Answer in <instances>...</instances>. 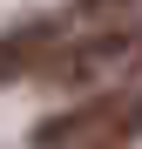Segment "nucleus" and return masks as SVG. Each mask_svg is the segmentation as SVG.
<instances>
[{
  "mask_svg": "<svg viewBox=\"0 0 142 149\" xmlns=\"http://www.w3.org/2000/svg\"><path fill=\"white\" fill-rule=\"evenodd\" d=\"M135 136H142V88H108L95 102L34 122V142H61V149H122Z\"/></svg>",
  "mask_w": 142,
  "mask_h": 149,
  "instance_id": "nucleus-1",
  "label": "nucleus"
},
{
  "mask_svg": "<svg viewBox=\"0 0 142 149\" xmlns=\"http://www.w3.org/2000/svg\"><path fill=\"white\" fill-rule=\"evenodd\" d=\"M135 68H142V27H102L88 41H61L41 74L61 88H102V81H122Z\"/></svg>",
  "mask_w": 142,
  "mask_h": 149,
  "instance_id": "nucleus-2",
  "label": "nucleus"
},
{
  "mask_svg": "<svg viewBox=\"0 0 142 149\" xmlns=\"http://www.w3.org/2000/svg\"><path fill=\"white\" fill-rule=\"evenodd\" d=\"M54 47H61V27H54V20H27V27L0 34V81H20V74H41Z\"/></svg>",
  "mask_w": 142,
  "mask_h": 149,
  "instance_id": "nucleus-3",
  "label": "nucleus"
},
{
  "mask_svg": "<svg viewBox=\"0 0 142 149\" xmlns=\"http://www.w3.org/2000/svg\"><path fill=\"white\" fill-rule=\"evenodd\" d=\"M88 14H108V7H129V0H81Z\"/></svg>",
  "mask_w": 142,
  "mask_h": 149,
  "instance_id": "nucleus-4",
  "label": "nucleus"
}]
</instances>
